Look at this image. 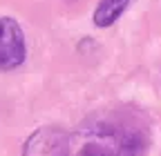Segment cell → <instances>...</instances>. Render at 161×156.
Masks as SVG:
<instances>
[{
	"label": "cell",
	"instance_id": "obj_3",
	"mask_svg": "<svg viewBox=\"0 0 161 156\" xmlns=\"http://www.w3.org/2000/svg\"><path fill=\"white\" fill-rule=\"evenodd\" d=\"M65 145H67V134L63 129L40 127L27 138L23 147V156H65Z\"/></svg>",
	"mask_w": 161,
	"mask_h": 156
},
{
	"label": "cell",
	"instance_id": "obj_1",
	"mask_svg": "<svg viewBox=\"0 0 161 156\" xmlns=\"http://www.w3.org/2000/svg\"><path fill=\"white\" fill-rule=\"evenodd\" d=\"M146 129L128 116H94L80 123L65 145V156H143Z\"/></svg>",
	"mask_w": 161,
	"mask_h": 156
},
{
	"label": "cell",
	"instance_id": "obj_4",
	"mask_svg": "<svg viewBox=\"0 0 161 156\" xmlns=\"http://www.w3.org/2000/svg\"><path fill=\"white\" fill-rule=\"evenodd\" d=\"M132 0H98V5L94 9V25L96 27H110L114 25L121 13L130 7Z\"/></svg>",
	"mask_w": 161,
	"mask_h": 156
},
{
	"label": "cell",
	"instance_id": "obj_2",
	"mask_svg": "<svg viewBox=\"0 0 161 156\" xmlns=\"http://www.w3.org/2000/svg\"><path fill=\"white\" fill-rule=\"evenodd\" d=\"M25 34L14 18H0V69H16L25 60Z\"/></svg>",
	"mask_w": 161,
	"mask_h": 156
}]
</instances>
